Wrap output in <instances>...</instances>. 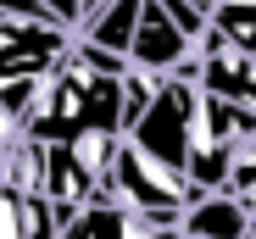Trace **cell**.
I'll use <instances>...</instances> for the list:
<instances>
[{"label":"cell","instance_id":"2","mask_svg":"<svg viewBox=\"0 0 256 239\" xmlns=\"http://www.w3.org/2000/svg\"><path fill=\"white\" fill-rule=\"evenodd\" d=\"M128 67H140L150 78H167V72H178L190 56H195V39L167 17L162 0H140V17H134V33H128Z\"/></svg>","mask_w":256,"mask_h":239},{"label":"cell","instance_id":"4","mask_svg":"<svg viewBox=\"0 0 256 239\" xmlns=\"http://www.w3.org/2000/svg\"><path fill=\"white\" fill-rule=\"evenodd\" d=\"M50 145H62V156L78 167V178L90 184L95 195H100V189H112L117 145H122V134H117V128H106V123H78L67 139H50Z\"/></svg>","mask_w":256,"mask_h":239},{"label":"cell","instance_id":"3","mask_svg":"<svg viewBox=\"0 0 256 239\" xmlns=\"http://www.w3.org/2000/svg\"><path fill=\"white\" fill-rule=\"evenodd\" d=\"M245 228H250V212L228 189H200L195 201H184V212L173 223L178 239H245Z\"/></svg>","mask_w":256,"mask_h":239},{"label":"cell","instance_id":"7","mask_svg":"<svg viewBox=\"0 0 256 239\" xmlns=\"http://www.w3.org/2000/svg\"><path fill=\"white\" fill-rule=\"evenodd\" d=\"M12 223H17V239H62V223H56L50 201L39 189L12 195Z\"/></svg>","mask_w":256,"mask_h":239},{"label":"cell","instance_id":"6","mask_svg":"<svg viewBox=\"0 0 256 239\" xmlns=\"http://www.w3.org/2000/svg\"><path fill=\"white\" fill-rule=\"evenodd\" d=\"M206 22L218 28L228 45L256 56V0H206Z\"/></svg>","mask_w":256,"mask_h":239},{"label":"cell","instance_id":"5","mask_svg":"<svg viewBox=\"0 0 256 239\" xmlns=\"http://www.w3.org/2000/svg\"><path fill=\"white\" fill-rule=\"evenodd\" d=\"M134 17H140V0H106V6H95L90 17L78 22L72 39H84V45H100V50H128V33H134ZM128 61V56H122Z\"/></svg>","mask_w":256,"mask_h":239},{"label":"cell","instance_id":"1","mask_svg":"<svg viewBox=\"0 0 256 239\" xmlns=\"http://www.w3.org/2000/svg\"><path fill=\"white\" fill-rule=\"evenodd\" d=\"M190 100H195V84L184 78H156V95L150 106L122 128V139L134 145L145 162L167 167V173H184V134H190ZM190 178V173H184Z\"/></svg>","mask_w":256,"mask_h":239},{"label":"cell","instance_id":"8","mask_svg":"<svg viewBox=\"0 0 256 239\" xmlns=\"http://www.w3.org/2000/svg\"><path fill=\"white\" fill-rule=\"evenodd\" d=\"M0 17H6V11H0Z\"/></svg>","mask_w":256,"mask_h":239}]
</instances>
